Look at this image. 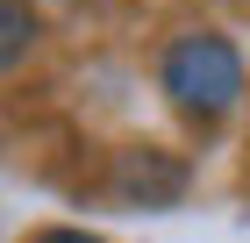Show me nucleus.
<instances>
[{
  "label": "nucleus",
  "mask_w": 250,
  "mask_h": 243,
  "mask_svg": "<svg viewBox=\"0 0 250 243\" xmlns=\"http://www.w3.org/2000/svg\"><path fill=\"white\" fill-rule=\"evenodd\" d=\"M165 93L186 114L214 122V114H229L236 100H243V57L222 36H179L172 50H165Z\"/></svg>",
  "instance_id": "f257e3e1"
},
{
  "label": "nucleus",
  "mask_w": 250,
  "mask_h": 243,
  "mask_svg": "<svg viewBox=\"0 0 250 243\" xmlns=\"http://www.w3.org/2000/svg\"><path fill=\"white\" fill-rule=\"evenodd\" d=\"M115 193H122V200H136V207H172L179 193H186V165L165 157V150H122Z\"/></svg>",
  "instance_id": "f03ea898"
},
{
  "label": "nucleus",
  "mask_w": 250,
  "mask_h": 243,
  "mask_svg": "<svg viewBox=\"0 0 250 243\" xmlns=\"http://www.w3.org/2000/svg\"><path fill=\"white\" fill-rule=\"evenodd\" d=\"M29 43H36V22H29V7H21V0H0V72H7V65H15Z\"/></svg>",
  "instance_id": "7ed1b4c3"
},
{
  "label": "nucleus",
  "mask_w": 250,
  "mask_h": 243,
  "mask_svg": "<svg viewBox=\"0 0 250 243\" xmlns=\"http://www.w3.org/2000/svg\"><path fill=\"white\" fill-rule=\"evenodd\" d=\"M29 243H100V236H86V229H43V236H29Z\"/></svg>",
  "instance_id": "20e7f679"
}]
</instances>
